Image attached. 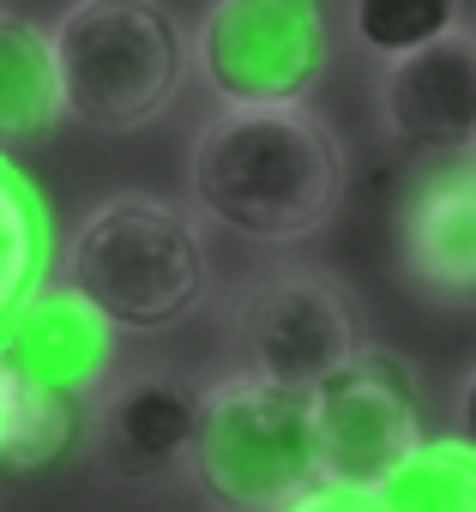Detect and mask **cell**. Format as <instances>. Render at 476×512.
<instances>
[{
  "mask_svg": "<svg viewBox=\"0 0 476 512\" xmlns=\"http://www.w3.org/2000/svg\"><path fill=\"white\" fill-rule=\"evenodd\" d=\"M91 440L115 476H163L187 464L199 398L169 374H127L91 398Z\"/></svg>",
  "mask_w": 476,
  "mask_h": 512,
  "instance_id": "cell-10",
  "label": "cell"
},
{
  "mask_svg": "<svg viewBox=\"0 0 476 512\" xmlns=\"http://www.w3.org/2000/svg\"><path fill=\"white\" fill-rule=\"evenodd\" d=\"M464 0H350V31L368 55L398 61L446 31H458Z\"/></svg>",
  "mask_w": 476,
  "mask_h": 512,
  "instance_id": "cell-16",
  "label": "cell"
},
{
  "mask_svg": "<svg viewBox=\"0 0 476 512\" xmlns=\"http://www.w3.org/2000/svg\"><path fill=\"white\" fill-rule=\"evenodd\" d=\"M332 31L320 0H211L193 31V67L217 109L308 103L326 79Z\"/></svg>",
  "mask_w": 476,
  "mask_h": 512,
  "instance_id": "cell-5",
  "label": "cell"
},
{
  "mask_svg": "<svg viewBox=\"0 0 476 512\" xmlns=\"http://www.w3.org/2000/svg\"><path fill=\"white\" fill-rule=\"evenodd\" d=\"M13 398H19V374L0 356V440H7V422H13Z\"/></svg>",
  "mask_w": 476,
  "mask_h": 512,
  "instance_id": "cell-19",
  "label": "cell"
},
{
  "mask_svg": "<svg viewBox=\"0 0 476 512\" xmlns=\"http://www.w3.org/2000/svg\"><path fill=\"white\" fill-rule=\"evenodd\" d=\"M193 205L266 247L308 241L344 199V145L308 109H217L187 157Z\"/></svg>",
  "mask_w": 476,
  "mask_h": 512,
  "instance_id": "cell-1",
  "label": "cell"
},
{
  "mask_svg": "<svg viewBox=\"0 0 476 512\" xmlns=\"http://www.w3.org/2000/svg\"><path fill=\"white\" fill-rule=\"evenodd\" d=\"M49 260H55L49 199L37 193V181L7 151H0V320L49 278Z\"/></svg>",
  "mask_w": 476,
  "mask_h": 512,
  "instance_id": "cell-14",
  "label": "cell"
},
{
  "mask_svg": "<svg viewBox=\"0 0 476 512\" xmlns=\"http://www.w3.org/2000/svg\"><path fill=\"white\" fill-rule=\"evenodd\" d=\"M314 452L326 482L374 488L428 428H422V386L398 350H356L338 362L314 392Z\"/></svg>",
  "mask_w": 476,
  "mask_h": 512,
  "instance_id": "cell-6",
  "label": "cell"
},
{
  "mask_svg": "<svg viewBox=\"0 0 476 512\" xmlns=\"http://www.w3.org/2000/svg\"><path fill=\"white\" fill-rule=\"evenodd\" d=\"M79 440V404L19 380V398H13V422H7V440H0V470L13 476H31V470H49L73 452Z\"/></svg>",
  "mask_w": 476,
  "mask_h": 512,
  "instance_id": "cell-15",
  "label": "cell"
},
{
  "mask_svg": "<svg viewBox=\"0 0 476 512\" xmlns=\"http://www.w3.org/2000/svg\"><path fill=\"white\" fill-rule=\"evenodd\" d=\"M235 350H242V374L314 392L338 362L362 350V332L350 296L326 272L284 266L248 290L242 314H235Z\"/></svg>",
  "mask_w": 476,
  "mask_h": 512,
  "instance_id": "cell-7",
  "label": "cell"
},
{
  "mask_svg": "<svg viewBox=\"0 0 476 512\" xmlns=\"http://www.w3.org/2000/svg\"><path fill=\"white\" fill-rule=\"evenodd\" d=\"M187 470L217 512H278L320 476L314 404L296 386L260 374H229L199 392Z\"/></svg>",
  "mask_w": 476,
  "mask_h": 512,
  "instance_id": "cell-4",
  "label": "cell"
},
{
  "mask_svg": "<svg viewBox=\"0 0 476 512\" xmlns=\"http://www.w3.org/2000/svg\"><path fill=\"white\" fill-rule=\"evenodd\" d=\"M55 121H61V79L49 31L19 13H0V151L55 133Z\"/></svg>",
  "mask_w": 476,
  "mask_h": 512,
  "instance_id": "cell-12",
  "label": "cell"
},
{
  "mask_svg": "<svg viewBox=\"0 0 476 512\" xmlns=\"http://www.w3.org/2000/svg\"><path fill=\"white\" fill-rule=\"evenodd\" d=\"M404 272L446 308H476V163L434 169L404 205Z\"/></svg>",
  "mask_w": 476,
  "mask_h": 512,
  "instance_id": "cell-11",
  "label": "cell"
},
{
  "mask_svg": "<svg viewBox=\"0 0 476 512\" xmlns=\"http://www.w3.org/2000/svg\"><path fill=\"white\" fill-rule=\"evenodd\" d=\"M380 512H476V446L464 434H422L380 482Z\"/></svg>",
  "mask_w": 476,
  "mask_h": 512,
  "instance_id": "cell-13",
  "label": "cell"
},
{
  "mask_svg": "<svg viewBox=\"0 0 476 512\" xmlns=\"http://www.w3.org/2000/svg\"><path fill=\"white\" fill-rule=\"evenodd\" d=\"M452 434H464L470 446H476V368L464 374V386H458V428Z\"/></svg>",
  "mask_w": 476,
  "mask_h": 512,
  "instance_id": "cell-18",
  "label": "cell"
},
{
  "mask_svg": "<svg viewBox=\"0 0 476 512\" xmlns=\"http://www.w3.org/2000/svg\"><path fill=\"white\" fill-rule=\"evenodd\" d=\"M67 284L91 296L115 332H163L199 314L211 290V253L181 205L115 193L79 223L67 247Z\"/></svg>",
  "mask_w": 476,
  "mask_h": 512,
  "instance_id": "cell-2",
  "label": "cell"
},
{
  "mask_svg": "<svg viewBox=\"0 0 476 512\" xmlns=\"http://www.w3.org/2000/svg\"><path fill=\"white\" fill-rule=\"evenodd\" d=\"M380 127L410 151H476V37L446 31L386 61Z\"/></svg>",
  "mask_w": 476,
  "mask_h": 512,
  "instance_id": "cell-9",
  "label": "cell"
},
{
  "mask_svg": "<svg viewBox=\"0 0 476 512\" xmlns=\"http://www.w3.org/2000/svg\"><path fill=\"white\" fill-rule=\"evenodd\" d=\"M278 512H380V506H374V488H350V482H326V476H314V482L296 488Z\"/></svg>",
  "mask_w": 476,
  "mask_h": 512,
  "instance_id": "cell-17",
  "label": "cell"
},
{
  "mask_svg": "<svg viewBox=\"0 0 476 512\" xmlns=\"http://www.w3.org/2000/svg\"><path fill=\"white\" fill-rule=\"evenodd\" d=\"M49 49L61 115L91 133H139L181 97L187 37L163 0H73Z\"/></svg>",
  "mask_w": 476,
  "mask_h": 512,
  "instance_id": "cell-3",
  "label": "cell"
},
{
  "mask_svg": "<svg viewBox=\"0 0 476 512\" xmlns=\"http://www.w3.org/2000/svg\"><path fill=\"white\" fill-rule=\"evenodd\" d=\"M0 356L19 380L67 404H91L115 374V326L67 278H43L0 320Z\"/></svg>",
  "mask_w": 476,
  "mask_h": 512,
  "instance_id": "cell-8",
  "label": "cell"
}]
</instances>
